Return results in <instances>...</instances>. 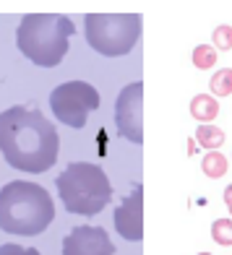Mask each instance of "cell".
<instances>
[{"mask_svg":"<svg viewBox=\"0 0 232 255\" xmlns=\"http://www.w3.org/2000/svg\"><path fill=\"white\" fill-rule=\"evenodd\" d=\"M55 125L42 112L29 107H10L0 112V151L13 169L21 172H47L57 159Z\"/></svg>","mask_w":232,"mask_h":255,"instance_id":"1","label":"cell"},{"mask_svg":"<svg viewBox=\"0 0 232 255\" xmlns=\"http://www.w3.org/2000/svg\"><path fill=\"white\" fill-rule=\"evenodd\" d=\"M52 219L55 203L42 185L13 180L0 190V229L8 235H42Z\"/></svg>","mask_w":232,"mask_h":255,"instance_id":"2","label":"cell"},{"mask_svg":"<svg viewBox=\"0 0 232 255\" xmlns=\"http://www.w3.org/2000/svg\"><path fill=\"white\" fill-rule=\"evenodd\" d=\"M73 21L60 13H29L16 29V44L34 65L55 68L65 57L73 37Z\"/></svg>","mask_w":232,"mask_h":255,"instance_id":"3","label":"cell"},{"mask_svg":"<svg viewBox=\"0 0 232 255\" xmlns=\"http://www.w3.org/2000/svg\"><path fill=\"white\" fill-rule=\"evenodd\" d=\"M57 193L65 203V211L78 216H97L112 198L110 177L99 164L89 161H73L65 172H60L55 180Z\"/></svg>","mask_w":232,"mask_h":255,"instance_id":"4","label":"cell"},{"mask_svg":"<svg viewBox=\"0 0 232 255\" xmlns=\"http://www.w3.org/2000/svg\"><path fill=\"white\" fill-rule=\"evenodd\" d=\"M84 34L91 50L104 57L128 55L141 37L138 13H89L84 18Z\"/></svg>","mask_w":232,"mask_h":255,"instance_id":"5","label":"cell"},{"mask_svg":"<svg viewBox=\"0 0 232 255\" xmlns=\"http://www.w3.org/2000/svg\"><path fill=\"white\" fill-rule=\"evenodd\" d=\"M52 115L68 128H84L89 112L99 107V91L86 81H68L50 94Z\"/></svg>","mask_w":232,"mask_h":255,"instance_id":"6","label":"cell"},{"mask_svg":"<svg viewBox=\"0 0 232 255\" xmlns=\"http://www.w3.org/2000/svg\"><path fill=\"white\" fill-rule=\"evenodd\" d=\"M115 123H118V133L128 143L141 146L144 143V84L133 81L128 84L115 104Z\"/></svg>","mask_w":232,"mask_h":255,"instance_id":"7","label":"cell"},{"mask_svg":"<svg viewBox=\"0 0 232 255\" xmlns=\"http://www.w3.org/2000/svg\"><path fill=\"white\" fill-rule=\"evenodd\" d=\"M63 255H115V245L102 227H73L63 240Z\"/></svg>","mask_w":232,"mask_h":255,"instance_id":"8","label":"cell"},{"mask_svg":"<svg viewBox=\"0 0 232 255\" xmlns=\"http://www.w3.org/2000/svg\"><path fill=\"white\" fill-rule=\"evenodd\" d=\"M115 229L123 240H144V188L136 185L133 193L115 208Z\"/></svg>","mask_w":232,"mask_h":255,"instance_id":"9","label":"cell"},{"mask_svg":"<svg viewBox=\"0 0 232 255\" xmlns=\"http://www.w3.org/2000/svg\"><path fill=\"white\" fill-rule=\"evenodd\" d=\"M219 115V102L212 94H196L191 99V118L201 125H212V120Z\"/></svg>","mask_w":232,"mask_h":255,"instance_id":"10","label":"cell"},{"mask_svg":"<svg viewBox=\"0 0 232 255\" xmlns=\"http://www.w3.org/2000/svg\"><path fill=\"white\" fill-rule=\"evenodd\" d=\"M196 143L209 148V151H217V148L225 143V130L217 128L214 123L212 125H199V130H196Z\"/></svg>","mask_w":232,"mask_h":255,"instance_id":"11","label":"cell"},{"mask_svg":"<svg viewBox=\"0 0 232 255\" xmlns=\"http://www.w3.org/2000/svg\"><path fill=\"white\" fill-rule=\"evenodd\" d=\"M227 156L225 154H219V151H209L201 161V169H204V175L206 177H212V180H219V177H225L227 175Z\"/></svg>","mask_w":232,"mask_h":255,"instance_id":"12","label":"cell"},{"mask_svg":"<svg viewBox=\"0 0 232 255\" xmlns=\"http://www.w3.org/2000/svg\"><path fill=\"white\" fill-rule=\"evenodd\" d=\"M209 86H212V94L214 97H230L232 94V68H222V71H217L209 81Z\"/></svg>","mask_w":232,"mask_h":255,"instance_id":"13","label":"cell"},{"mask_svg":"<svg viewBox=\"0 0 232 255\" xmlns=\"http://www.w3.org/2000/svg\"><path fill=\"white\" fill-rule=\"evenodd\" d=\"M191 60L196 68H201V71H206V68H212L217 63V50L212 47V44H199V47L193 50Z\"/></svg>","mask_w":232,"mask_h":255,"instance_id":"14","label":"cell"},{"mask_svg":"<svg viewBox=\"0 0 232 255\" xmlns=\"http://www.w3.org/2000/svg\"><path fill=\"white\" fill-rule=\"evenodd\" d=\"M212 240L217 245H232V219H217L212 224Z\"/></svg>","mask_w":232,"mask_h":255,"instance_id":"15","label":"cell"},{"mask_svg":"<svg viewBox=\"0 0 232 255\" xmlns=\"http://www.w3.org/2000/svg\"><path fill=\"white\" fill-rule=\"evenodd\" d=\"M212 47L214 50H232V26L222 24V26H217L214 34H212Z\"/></svg>","mask_w":232,"mask_h":255,"instance_id":"16","label":"cell"},{"mask_svg":"<svg viewBox=\"0 0 232 255\" xmlns=\"http://www.w3.org/2000/svg\"><path fill=\"white\" fill-rule=\"evenodd\" d=\"M0 255H39V250H34V248H21V245L8 242V245H0Z\"/></svg>","mask_w":232,"mask_h":255,"instance_id":"17","label":"cell"},{"mask_svg":"<svg viewBox=\"0 0 232 255\" xmlns=\"http://www.w3.org/2000/svg\"><path fill=\"white\" fill-rule=\"evenodd\" d=\"M222 198H225V206L230 208V214H232V185H227V188H225V195H222ZM232 219V216H230Z\"/></svg>","mask_w":232,"mask_h":255,"instance_id":"18","label":"cell"},{"mask_svg":"<svg viewBox=\"0 0 232 255\" xmlns=\"http://www.w3.org/2000/svg\"><path fill=\"white\" fill-rule=\"evenodd\" d=\"M199 255H212V253H199Z\"/></svg>","mask_w":232,"mask_h":255,"instance_id":"19","label":"cell"}]
</instances>
